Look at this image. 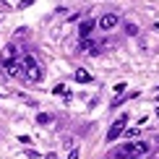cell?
<instances>
[{
  "instance_id": "obj_1",
  "label": "cell",
  "mask_w": 159,
  "mask_h": 159,
  "mask_svg": "<svg viewBox=\"0 0 159 159\" xmlns=\"http://www.w3.org/2000/svg\"><path fill=\"white\" fill-rule=\"evenodd\" d=\"M21 65H24V78L29 84H39V81H42V68H39V63L31 55H24L21 57Z\"/></svg>"
},
{
  "instance_id": "obj_2",
  "label": "cell",
  "mask_w": 159,
  "mask_h": 159,
  "mask_svg": "<svg viewBox=\"0 0 159 159\" xmlns=\"http://www.w3.org/2000/svg\"><path fill=\"white\" fill-rule=\"evenodd\" d=\"M125 125H128V115H120L115 123L110 125V130H107V141H110V143L115 141V138H120V136L125 133Z\"/></svg>"
},
{
  "instance_id": "obj_3",
  "label": "cell",
  "mask_w": 159,
  "mask_h": 159,
  "mask_svg": "<svg viewBox=\"0 0 159 159\" xmlns=\"http://www.w3.org/2000/svg\"><path fill=\"white\" fill-rule=\"evenodd\" d=\"M125 151H128V157H143V159H146L149 151H151V146H149L146 141H133L130 146H125Z\"/></svg>"
},
{
  "instance_id": "obj_4",
  "label": "cell",
  "mask_w": 159,
  "mask_h": 159,
  "mask_svg": "<svg viewBox=\"0 0 159 159\" xmlns=\"http://www.w3.org/2000/svg\"><path fill=\"white\" fill-rule=\"evenodd\" d=\"M97 24H99V29H102V31H112L117 24H120V16H117V13H104Z\"/></svg>"
},
{
  "instance_id": "obj_5",
  "label": "cell",
  "mask_w": 159,
  "mask_h": 159,
  "mask_svg": "<svg viewBox=\"0 0 159 159\" xmlns=\"http://www.w3.org/2000/svg\"><path fill=\"white\" fill-rule=\"evenodd\" d=\"M97 26H99V24L94 21V18H84V21L78 24V34H81V39H89V34L97 29Z\"/></svg>"
},
{
  "instance_id": "obj_6",
  "label": "cell",
  "mask_w": 159,
  "mask_h": 159,
  "mask_svg": "<svg viewBox=\"0 0 159 159\" xmlns=\"http://www.w3.org/2000/svg\"><path fill=\"white\" fill-rule=\"evenodd\" d=\"M3 68L8 70V76H24V65H21V60H3Z\"/></svg>"
},
{
  "instance_id": "obj_7",
  "label": "cell",
  "mask_w": 159,
  "mask_h": 159,
  "mask_svg": "<svg viewBox=\"0 0 159 159\" xmlns=\"http://www.w3.org/2000/svg\"><path fill=\"white\" fill-rule=\"evenodd\" d=\"M73 78H76L78 84H89L91 81V73H89V70H84V68H78L76 73H73Z\"/></svg>"
},
{
  "instance_id": "obj_8",
  "label": "cell",
  "mask_w": 159,
  "mask_h": 159,
  "mask_svg": "<svg viewBox=\"0 0 159 159\" xmlns=\"http://www.w3.org/2000/svg\"><path fill=\"white\" fill-rule=\"evenodd\" d=\"M3 60H16V47H13V44H8V47L3 50Z\"/></svg>"
},
{
  "instance_id": "obj_9",
  "label": "cell",
  "mask_w": 159,
  "mask_h": 159,
  "mask_svg": "<svg viewBox=\"0 0 159 159\" xmlns=\"http://www.w3.org/2000/svg\"><path fill=\"white\" fill-rule=\"evenodd\" d=\"M37 123H39V125H47V123H52V115H47V112H39V115H37Z\"/></svg>"
},
{
  "instance_id": "obj_10",
  "label": "cell",
  "mask_w": 159,
  "mask_h": 159,
  "mask_svg": "<svg viewBox=\"0 0 159 159\" xmlns=\"http://www.w3.org/2000/svg\"><path fill=\"white\" fill-rule=\"evenodd\" d=\"M125 34H130V37H136V34H138V26H136L133 21H128V24H125Z\"/></svg>"
},
{
  "instance_id": "obj_11",
  "label": "cell",
  "mask_w": 159,
  "mask_h": 159,
  "mask_svg": "<svg viewBox=\"0 0 159 159\" xmlns=\"http://www.w3.org/2000/svg\"><path fill=\"white\" fill-rule=\"evenodd\" d=\"M138 133H141V130H138V128H128V130H125V138H130V141H133V138H138Z\"/></svg>"
},
{
  "instance_id": "obj_12",
  "label": "cell",
  "mask_w": 159,
  "mask_h": 159,
  "mask_svg": "<svg viewBox=\"0 0 159 159\" xmlns=\"http://www.w3.org/2000/svg\"><path fill=\"white\" fill-rule=\"evenodd\" d=\"M52 91H55V94H65V86H63V84H57V86H55Z\"/></svg>"
},
{
  "instance_id": "obj_13",
  "label": "cell",
  "mask_w": 159,
  "mask_h": 159,
  "mask_svg": "<svg viewBox=\"0 0 159 159\" xmlns=\"http://www.w3.org/2000/svg\"><path fill=\"white\" fill-rule=\"evenodd\" d=\"M125 91V84H115V94H123Z\"/></svg>"
},
{
  "instance_id": "obj_14",
  "label": "cell",
  "mask_w": 159,
  "mask_h": 159,
  "mask_svg": "<svg viewBox=\"0 0 159 159\" xmlns=\"http://www.w3.org/2000/svg\"><path fill=\"white\" fill-rule=\"evenodd\" d=\"M31 3H34V0H21V3H18V8H29Z\"/></svg>"
},
{
  "instance_id": "obj_15",
  "label": "cell",
  "mask_w": 159,
  "mask_h": 159,
  "mask_svg": "<svg viewBox=\"0 0 159 159\" xmlns=\"http://www.w3.org/2000/svg\"><path fill=\"white\" fill-rule=\"evenodd\" d=\"M68 159H78V149H73V151H70V154H68Z\"/></svg>"
},
{
  "instance_id": "obj_16",
  "label": "cell",
  "mask_w": 159,
  "mask_h": 159,
  "mask_svg": "<svg viewBox=\"0 0 159 159\" xmlns=\"http://www.w3.org/2000/svg\"><path fill=\"white\" fill-rule=\"evenodd\" d=\"M154 29H157V31H159V21H157V24H154Z\"/></svg>"
},
{
  "instance_id": "obj_17",
  "label": "cell",
  "mask_w": 159,
  "mask_h": 159,
  "mask_svg": "<svg viewBox=\"0 0 159 159\" xmlns=\"http://www.w3.org/2000/svg\"><path fill=\"white\" fill-rule=\"evenodd\" d=\"M128 159H143V157H128Z\"/></svg>"
},
{
  "instance_id": "obj_18",
  "label": "cell",
  "mask_w": 159,
  "mask_h": 159,
  "mask_svg": "<svg viewBox=\"0 0 159 159\" xmlns=\"http://www.w3.org/2000/svg\"><path fill=\"white\" fill-rule=\"evenodd\" d=\"M157 91H159V86H157Z\"/></svg>"
},
{
  "instance_id": "obj_19",
  "label": "cell",
  "mask_w": 159,
  "mask_h": 159,
  "mask_svg": "<svg viewBox=\"0 0 159 159\" xmlns=\"http://www.w3.org/2000/svg\"><path fill=\"white\" fill-rule=\"evenodd\" d=\"M0 97H3V94H0Z\"/></svg>"
}]
</instances>
